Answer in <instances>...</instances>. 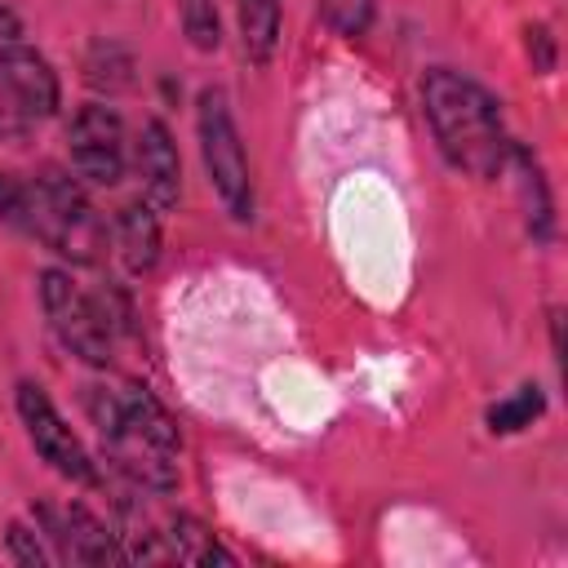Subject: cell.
<instances>
[{
	"label": "cell",
	"instance_id": "obj_20",
	"mask_svg": "<svg viewBox=\"0 0 568 568\" xmlns=\"http://www.w3.org/2000/svg\"><path fill=\"white\" fill-rule=\"evenodd\" d=\"M528 36V58H532V71L537 75H550V67H555V36H550V27H528L524 31Z\"/></svg>",
	"mask_w": 568,
	"mask_h": 568
},
{
	"label": "cell",
	"instance_id": "obj_6",
	"mask_svg": "<svg viewBox=\"0 0 568 568\" xmlns=\"http://www.w3.org/2000/svg\"><path fill=\"white\" fill-rule=\"evenodd\" d=\"M58 75L44 53L13 40L0 44V142H22L58 111Z\"/></svg>",
	"mask_w": 568,
	"mask_h": 568
},
{
	"label": "cell",
	"instance_id": "obj_7",
	"mask_svg": "<svg viewBox=\"0 0 568 568\" xmlns=\"http://www.w3.org/2000/svg\"><path fill=\"white\" fill-rule=\"evenodd\" d=\"M18 417H22V430L31 439V448L40 453V462H49L62 479L71 484H93L98 479V466L89 457V448L80 444V435L71 430V422L58 413V404L36 386V382H18Z\"/></svg>",
	"mask_w": 568,
	"mask_h": 568
},
{
	"label": "cell",
	"instance_id": "obj_17",
	"mask_svg": "<svg viewBox=\"0 0 568 568\" xmlns=\"http://www.w3.org/2000/svg\"><path fill=\"white\" fill-rule=\"evenodd\" d=\"M178 13H182L186 40L200 53H213L222 44V18H217V4L213 0H178Z\"/></svg>",
	"mask_w": 568,
	"mask_h": 568
},
{
	"label": "cell",
	"instance_id": "obj_21",
	"mask_svg": "<svg viewBox=\"0 0 568 568\" xmlns=\"http://www.w3.org/2000/svg\"><path fill=\"white\" fill-rule=\"evenodd\" d=\"M22 36V27H18V18H13V9L0 0V44H13Z\"/></svg>",
	"mask_w": 568,
	"mask_h": 568
},
{
	"label": "cell",
	"instance_id": "obj_11",
	"mask_svg": "<svg viewBox=\"0 0 568 568\" xmlns=\"http://www.w3.org/2000/svg\"><path fill=\"white\" fill-rule=\"evenodd\" d=\"M111 244L129 275H146L160 262V209L146 200H129L111 217Z\"/></svg>",
	"mask_w": 568,
	"mask_h": 568
},
{
	"label": "cell",
	"instance_id": "obj_10",
	"mask_svg": "<svg viewBox=\"0 0 568 568\" xmlns=\"http://www.w3.org/2000/svg\"><path fill=\"white\" fill-rule=\"evenodd\" d=\"M133 169L142 182V200L155 204L160 213H169L182 195V160H178V142L164 120L142 124V133L133 142Z\"/></svg>",
	"mask_w": 568,
	"mask_h": 568
},
{
	"label": "cell",
	"instance_id": "obj_2",
	"mask_svg": "<svg viewBox=\"0 0 568 568\" xmlns=\"http://www.w3.org/2000/svg\"><path fill=\"white\" fill-rule=\"evenodd\" d=\"M422 115L435 133L444 160L470 178L506 173L515 138L506 133L501 102L470 75L453 67H430L422 75Z\"/></svg>",
	"mask_w": 568,
	"mask_h": 568
},
{
	"label": "cell",
	"instance_id": "obj_19",
	"mask_svg": "<svg viewBox=\"0 0 568 568\" xmlns=\"http://www.w3.org/2000/svg\"><path fill=\"white\" fill-rule=\"evenodd\" d=\"M320 18L333 36L359 40L373 22V0H320Z\"/></svg>",
	"mask_w": 568,
	"mask_h": 568
},
{
	"label": "cell",
	"instance_id": "obj_5",
	"mask_svg": "<svg viewBox=\"0 0 568 568\" xmlns=\"http://www.w3.org/2000/svg\"><path fill=\"white\" fill-rule=\"evenodd\" d=\"M195 133H200V160L209 173V186L217 191V200L226 204V213L235 222H253V173H248V155L235 129V115L226 106L222 89H204L195 102Z\"/></svg>",
	"mask_w": 568,
	"mask_h": 568
},
{
	"label": "cell",
	"instance_id": "obj_15",
	"mask_svg": "<svg viewBox=\"0 0 568 568\" xmlns=\"http://www.w3.org/2000/svg\"><path fill=\"white\" fill-rule=\"evenodd\" d=\"M546 413V395H541V386H519L515 395H506V399H497L488 413H484V422H488V430L493 435H515V430H524V426H532L537 417Z\"/></svg>",
	"mask_w": 568,
	"mask_h": 568
},
{
	"label": "cell",
	"instance_id": "obj_8",
	"mask_svg": "<svg viewBox=\"0 0 568 568\" xmlns=\"http://www.w3.org/2000/svg\"><path fill=\"white\" fill-rule=\"evenodd\" d=\"M67 155L75 178H84L89 186H115L129 160L120 115L106 102H84L67 124Z\"/></svg>",
	"mask_w": 568,
	"mask_h": 568
},
{
	"label": "cell",
	"instance_id": "obj_4",
	"mask_svg": "<svg viewBox=\"0 0 568 568\" xmlns=\"http://www.w3.org/2000/svg\"><path fill=\"white\" fill-rule=\"evenodd\" d=\"M40 306L44 320L53 328V337L62 342V351H71L75 359L106 368L115 355V333H120V315L111 306L106 293H89L80 288L67 271H44L40 275Z\"/></svg>",
	"mask_w": 568,
	"mask_h": 568
},
{
	"label": "cell",
	"instance_id": "obj_16",
	"mask_svg": "<svg viewBox=\"0 0 568 568\" xmlns=\"http://www.w3.org/2000/svg\"><path fill=\"white\" fill-rule=\"evenodd\" d=\"M4 546H9V559H13V564H27V568H49V564H58V555H53L49 537L40 532V524H36L31 515L9 524Z\"/></svg>",
	"mask_w": 568,
	"mask_h": 568
},
{
	"label": "cell",
	"instance_id": "obj_3",
	"mask_svg": "<svg viewBox=\"0 0 568 568\" xmlns=\"http://www.w3.org/2000/svg\"><path fill=\"white\" fill-rule=\"evenodd\" d=\"M22 235L40 240L58 257L75 266H93L106 253V222L98 217L89 191L58 169H44L27 178V200H22Z\"/></svg>",
	"mask_w": 568,
	"mask_h": 568
},
{
	"label": "cell",
	"instance_id": "obj_12",
	"mask_svg": "<svg viewBox=\"0 0 568 568\" xmlns=\"http://www.w3.org/2000/svg\"><path fill=\"white\" fill-rule=\"evenodd\" d=\"M506 169L515 173V186H519V204H524V222H528V235L532 240H550L555 235V204H550V186H546V173L537 164V155L528 146H510V160Z\"/></svg>",
	"mask_w": 568,
	"mask_h": 568
},
{
	"label": "cell",
	"instance_id": "obj_18",
	"mask_svg": "<svg viewBox=\"0 0 568 568\" xmlns=\"http://www.w3.org/2000/svg\"><path fill=\"white\" fill-rule=\"evenodd\" d=\"M84 80L98 84V89H106V93L124 89L129 84V53L120 44H93V53L84 62Z\"/></svg>",
	"mask_w": 568,
	"mask_h": 568
},
{
	"label": "cell",
	"instance_id": "obj_1",
	"mask_svg": "<svg viewBox=\"0 0 568 568\" xmlns=\"http://www.w3.org/2000/svg\"><path fill=\"white\" fill-rule=\"evenodd\" d=\"M84 408L98 426V439L120 475H129L142 488L169 493L178 484V457H182V435L169 408L138 382L129 386H89Z\"/></svg>",
	"mask_w": 568,
	"mask_h": 568
},
{
	"label": "cell",
	"instance_id": "obj_13",
	"mask_svg": "<svg viewBox=\"0 0 568 568\" xmlns=\"http://www.w3.org/2000/svg\"><path fill=\"white\" fill-rule=\"evenodd\" d=\"M160 541H164V559H182V564H200V568H209V564H235L231 559V550L195 519V515H173L169 519V532H160Z\"/></svg>",
	"mask_w": 568,
	"mask_h": 568
},
{
	"label": "cell",
	"instance_id": "obj_9",
	"mask_svg": "<svg viewBox=\"0 0 568 568\" xmlns=\"http://www.w3.org/2000/svg\"><path fill=\"white\" fill-rule=\"evenodd\" d=\"M31 519L40 524V532L49 537L58 564H120L124 546L120 532H111L89 506L80 501H44L31 510Z\"/></svg>",
	"mask_w": 568,
	"mask_h": 568
},
{
	"label": "cell",
	"instance_id": "obj_14",
	"mask_svg": "<svg viewBox=\"0 0 568 568\" xmlns=\"http://www.w3.org/2000/svg\"><path fill=\"white\" fill-rule=\"evenodd\" d=\"M280 40V0H240V44L244 58L266 62Z\"/></svg>",
	"mask_w": 568,
	"mask_h": 568
}]
</instances>
